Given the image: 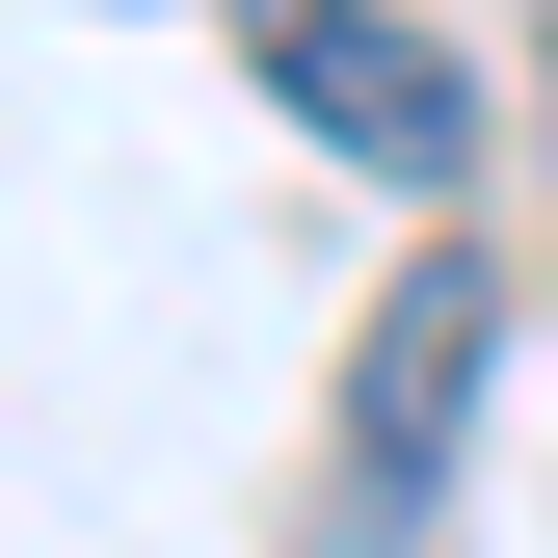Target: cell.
I'll list each match as a JSON object with an SVG mask.
<instances>
[{
	"mask_svg": "<svg viewBox=\"0 0 558 558\" xmlns=\"http://www.w3.org/2000/svg\"><path fill=\"white\" fill-rule=\"evenodd\" d=\"M478 373H506V266H399V293H373V345H345V506H373V532H426L452 506V426H478Z\"/></svg>",
	"mask_w": 558,
	"mask_h": 558,
	"instance_id": "cell-1",
	"label": "cell"
},
{
	"mask_svg": "<svg viewBox=\"0 0 558 558\" xmlns=\"http://www.w3.org/2000/svg\"><path fill=\"white\" fill-rule=\"evenodd\" d=\"M266 107H293V133H345L373 186H452V160H478L452 27H399V0H266Z\"/></svg>",
	"mask_w": 558,
	"mask_h": 558,
	"instance_id": "cell-2",
	"label": "cell"
}]
</instances>
